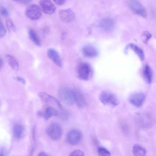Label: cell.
Wrapping results in <instances>:
<instances>
[{"instance_id": "21", "label": "cell", "mask_w": 156, "mask_h": 156, "mask_svg": "<svg viewBox=\"0 0 156 156\" xmlns=\"http://www.w3.org/2000/svg\"><path fill=\"white\" fill-rule=\"evenodd\" d=\"M29 37L31 40L37 46H40L41 42L37 35L35 31L30 29L28 31Z\"/></svg>"}, {"instance_id": "7", "label": "cell", "mask_w": 156, "mask_h": 156, "mask_svg": "<svg viewBox=\"0 0 156 156\" xmlns=\"http://www.w3.org/2000/svg\"><path fill=\"white\" fill-rule=\"evenodd\" d=\"M128 4L131 9L135 13L143 17L147 16L146 9L139 1L136 0H130Z\"/></svg>"}, {"instance_id": "11", "label": "cell", "mask_w": 156, "mask_h": 156, "mask_svg": "<svg viewBox=\"0 0 156 156\" xmlns=\"http://www.w3.org/2000/svg\"><path fill=\"white\" fill-rule=\"evenodd\" d=\"M59 15L62 20L66 23L72 21L75 17L74 13L70 9L59 10Z\"/></svg>"}, {"instance_id": "26", "label": "cell", "mask_w": 156, "mask_h": 156, "mask_svg": "<svg viewBox=\"0 0 156 156\" xmlns=\"http://www.w3.org/2000/svg\"><path fill=\"white\" fill-rule=\"evenodd\" d=\"M6 33V30L0 19V38L4 37Z\"/></svg>"}, {"instance_id": "25", "label": "cell", "mask_w": 156, "mask_h": 156, "mask_svg": "<svg viewBox=\"0 0 156 156\" xmlns=\"http://www.w3.org/2000/svg\"><path fill=\"white\" fill-rule=\"evenodd\" d=\"M142 37L144 42L146 43L148 40L151 37V35L148 31H145L142 33Z\"/></svg>"}, {"instance_id": "36", "label": "cell", "mask_w": 156, "mask_h": 156, "mask_svg": "<svg viewBox=\"0 0 156 156\" xmlns=\"http://www.w3.org/2000/svg\"><path fill=\"white\" fill-rule=\"evenodd\" d=\"M3 64V61L1 58H0V69L2 68Z\"/></svg>"}, {"instance_id": "20", "label": "cell", "mask_w": 156, "mask_h": 156, "mask_svg": "<svg viewBox=\"0 0 156 156\" xmlns=\"http://www.w3.org/2000/svg\"><path fill=\"white\" fill-rule=\"evenodd\" d=\"M58 113L57 110L52 107L47 108L44 113V117L46 120H48L51 117L58 115Z\"/></svg>"}, {"instance_id": "33", "label": "cell", "mask_w": 156, "mask_h": 156, "mask_svg": "<svg viewBox=\"0 0 156 156\" xmlns=\"http://www.w3.org/2000/svg\"><path fill=\"white\" fill-rule=\"evenodd\" d=\"M37 156H49L48 154L44 152H41L39 153Z\"/></svg>"}, {"instance_id": "30", "label": "cell", "mask_w": 156, "mask_h": 156, "mask_svg": "<svg viewBox=\"0 0 156 156\" xmlns=\"http://www.w3.org/2000/svg\"><path fill=\"white\" fill-rule=\"evenodd\" d=\"M7 151L4 148H2L0 149V156H6Z\"/></svg>"}, {"instance_id": "13", "label": "cell", "mask_w": 156, "mask_h": 156, "mask_svg": "<svg viewBox=\"0 0 156 156\" xmlns=\"http://www.w3.org/2000/svg\"><path fill=\"white\" fill-rule=\"evenodd\" d=\"M48 57L59 67L62 66V63L60 57L57 51L53 48H49L47 52Z\"/></svg>"}, {"instance_id": "6", "label": "cell", "mask_w": 156, "mask_h": 156, "mask_svg": "<svg viewBox=\"0 0 156 156\" xmlns=\"http://www.w3.org/2000/svg\"><path fill=\"white\" fill-rule=\"evenodd\" d=\"M25 13L27 16L33 20H37L41 17L42 13L40 7L36 4H32L26 9Z\"/></svg>"}, {"instance_id": "23", "label": "cell", "mask_w": 156, "mask_h": 156, "mask_svg": "<svg viewBox=\"0 0 156 156\" xmlns=\"http://www.w3.org/2000/svg\"><path fill=\"white\" fill-rule=\"evenodd\" d=\"M98 152L99 156H111L109 151L102 147H100L98 148Z\"/></svg>"}, {"instance_id": "12", "label": "cell", "mask_w": 156, "mask_h": 156, "mask_svg": "<svg viewBox=\"0 0 156 156\" xmlns=\"http://www.w3.org/2000/svg\"><path fill=\"white\" fill-rule=\"evenodd\" d=\"M115 23L113 20L110 18H105L100 21V28L106 32L112 31L114 28Z\"/></svg>"}, {"instance_id": "24", "label": "cell", "mask_w": 156, "mask_h": 156, "mask_svg": "<svg viewBox=\"0 0 156 156\" xmlns=\"http://www.w3.org/2000/svg\"><path fill=\"white\" fill-rule=\"evenodd\" d=\"M6 24L8 30L10 32H15L16 27L12 20L9 18L6 20Z\"/></svg>"}, {"instance_id": "2", "label": "cell", "mask_w": 156, "mask_h": 156, "mask_svg": "<svg viewBox=\"0 0 156 156\" xmlns=\"http://www.w3.org/2000/svg\"><path fill=\"white\" fill-rule=\"evenodd\" d=\"M77 75L81 80L88 81L93 77V71L90 64L87 63H83L80 64L78 67Z\"/></svg>"}, {"instance_id": "14", "label": "cell", "mask_w": 156, "mask_h": 156, "mask_svg": "<svg viewBox=\"0 0 156 156\" xmlns=\"http://www.w3.org/2000/svg\"><path fill=\"white\" fill-rule=\"evenodd\" d=\"M82 52L85 57L89 58L95 57L98 54L97 49L94 46L91 45L85 46L83 48Z\"/></svg>"}, {"instance_id": "9", "label": "cell", "mask_w": 156, "mask_h": 156, "mask_svg": "<svg viewBox=\"0 0 156 156\" xmlns=\"http://www.w3.org/2000/svg\"><path fill=\"white\" fill-rule=\"evenodd\" d=\"M72 92L74 102L76 103L77 106L80 108L84 107L86 105V102L82 93L76 89H72Z\"/></svg>"}, {"instance_id": "34", "label": "cell", "mask_w": 156, "mask_h": 156, "mask_svg": "<svg viewBox=\"0 0 156 156\" xmlns=\"http://www.w3.org/2000/svg\"><path fill=\"white\" fill-rule=\"evenodd\" d=\"M17 2H20L22 3L23 4H27L30 3L31 1L30 0H21V1H17Z\"/></svg>"}, {"instance_id": "1", "label": "cell", "mask_w": 156, "mask_h": 156, "mask_svg": "<svg viewBox=\"0 0 156 156\" xmlns=\"http://www.w3.org/2000/svg\"><path fill=\"white\" fill-rule=\"evenodd\" d=\"M99 99L102 103L105 105L115 107L119 103V101L115 94L108 90H104L101 92Z\"/></svg>"}, {"instance_id": "19", "label": "cell", "mask_w": 156, "mask_h": 156, "mask_svg": "<svg viewBox=\"0 0 156 156\" xmlns=\"http://www.w3.org/2000/svg\"><path fill=\"white\" fill-rule=\"evenodd\" d=\"M133 152L134 156H145L146 150L141 146L134 145L133 148Z\"/></svg>"}, {"instance_id": "3", "label": "cell", "mask_w": 156, "mask_h": 156, "mask_svg": "<svg viewBox=\"0 0 156 156\" xmlns=\"http://www.w3.org/2000/svg\"><path fill=\"white\" fill-rule=\"evenodd\" d=\"M59 98L66 104L69 105H72L74 102L72 89L64 87L60 88L58 92Z\"/></svg>"}, {"instance_id": "35", "label": "cell", "mask_w": 156, "mask_h": 156, "mask_svg": "<svg viewBox=\"0 0 156 156\" xmlns=\"http://www.w3.org/2000/svg\"><path fill=\"white\" fill-rule=\"evenodd\" d=\"M37 115L38 116L44 117V113L41 111H38L37 113Z\"/></svg>"}, {"instance_id": "5", "label": "cell", "mask_w": 156, "mask_h": 156, "mask_svg": "<svg viewBox=\"0 0 156 156\" xmlns=\"http://www.w3.org/2000/svg\"><path fill=\"white\" fill-rule=\"evenodd\" d=\"M145 94L141 92L134 93L129 96V102L137 108H140L143 105L145 99Z\"/></svg>"}, {"instance_id": "4", "label": "cell", "mask_w": 156, "mask_h": 156, "mask_svg": "<svg viewBox=\"0 0 156 156\" xmlns=\"http://www.w3.org/2000/svg\"><path fill=\"white\" fill-rule=\"evenodd\" d=\"M47 133L51 139L55 140H57L62 135V129L58 124L52 123L47 128Z\"/></svg>"}, {"instance_id": "31", "label": "cell", "mask_w": 156, "mask_h": 156, "mask_svg": "<svg viewBox=\"0 0 156 156\" xmlns=\"http://www.w3.org/2000/svg\"><path fill=\"white\" fill-rule=\"evenodd\" d=\"M53 1L57 4L58 5H63L65 2V0H54Z\"/></svg>"}, {"instance_id": "32", "label": "cell", "mask_w": 156, "mask_h": 156, "mask_svg": "<svg viewBox=\"0 0 156 156\" xmlns=\"http://www.w3.org/2000/svg\"><path fill=\"white\" fill-rule=\"evenodd\" d=\"M17 80L23 84H25L26 83V81L25 79L22 77H17Z\"/></svg>"}, {"instance_id": "27", "label": "cell", "mask_w": 156, "mask_h": 156, "mask_svg": "<svg viewBox=\"0 0 156 156\" xmlns=\"http://www.w3.org/2000/svg\"><path fill=\"white\" fill-rule=\"evenodd\" d=\"M69 156H85L84 153L79 150H75L71 152Z\"/></svg>"}, {"instance_id": "22", "label": "cell", "mask_w": 156, "mask_h": 156, "mask_svg": "<svg viewBox=\"0 0 156 156\" xmlns=\"http://www.w3.org/2000/svg\"><path fill=\"white\" fill-rule=\"evenodd\" d=\"M38 95L41 100L46 102H48L52 100L55 101L56 98L53 96L43 92H40Z\"/></svg>"}, {"instance_id": "10", "label": "cell", "mask_w": 156, "mask_h": 156, "mask_svg": "<svg viewBox=\"0 0 156 156\" xmlns=\"http://www.w3.org/2000/svg\"><path fill=\"white\" fill-rule=\"evenodd\" d=\"M39 5L42 11L46 14H52L55 11L56 8L55 5L50 1L40 0L39 1Z\"/></svg>"}, {"instance_id": "29", "label": "cell", "mask_w": 156, "mask_h": 156, "mask_svg": "<svg viewBox=\"0 0 156 156\" xmlns=\"http://www.w3.org/2000/svg\"><path fill=\"white\" fill-rule=\"evenodd\" d=\"M62 112L60 113V118L63 120H66L68 118V113L65 111L63 110L62 109Z\"/></svg>"}, {"instance_id": "8", "label": "cell", "mask_w": 156, "mask_h": 156, "mask_svg": "<svg viewBox=\"0 0 156 156\" xmlns=\"http://www.w3.org/2000/svg\"><path fill=\"white\" fill-rule=\"evenodd\" d=\"M82 138L81 133L78 130L72 129L69 131L66 136V140L69 144L75 145L80 141Z\"/></svg>"}, {"instance_id": "28", "label": "cell", "mask_w": 156, "mask_h": 156, "mask_svg": "<svg viewBox=\"0 0 156 156\" xmlns=\"http://www.w3.org/2000/svg\"><path fill=\"white\" fill-rule=\"evenodd\" d=\"M0 11L1 14L4 16H7L8 15V10L4 6L1 7Z\"/></svg>"}, {"instance_id": "15", "label": "cell", "mask_w": 156, "mask_h": 156, "mask_svg": "<svg viewBox=\"0 0 156 156\" xmlns=\"http://www.w3.org/2000/svg\"><path fill=\"white\" fill-rule=\"evenodd\" d=\"M143 76L145 81L148 84H150L153 78L152 70L148 65H146L143 69Z\"/></svg>"}, {"instance_id": "17", "label": "cell", "mask_w": 156, "mask_h": 156, "mask_svg": "<svg viewBox=\"0 0 156 156\" xmlns=\"http://www.w3.org/2000/svg\"><path fill=\"white\" fill-rule=\"evenodd\" d=\"M127 47L132 49L140 58L141 60H143L144 58V54L143 50L139 46L136 44L130 43L129 44Z\"/></svg>"}, {"instance_id": "18", "label": "cell", "mask_w": 156, "mask_h": 156, "mask_svg": "<svg viewBox=\"0 0 156 156\" xmlns=\"http://www.w3.org/2000/svg\"><path fill=\"white\" fill-rule=\"evenodd\" d=\"M5 57L11 67L14 70H17L19 69V64L15 57L9 54H6Z\"/></svg>"}, {"instance_id": "16", "label": "cell", "mask_w": 156, "mask_h": 156, "mask_svg": "<svg viewBox=\"0 0 156 156\" xmlns=\"http://www.w3.org/2000/svg\"><path fill=\"white\" fill-rule=\"evenodd\" d=\"M24 131L23 126L20 123H16L13 126V132L14 137L20 139L23 136Z\"/></svg>"}]
</instances>
